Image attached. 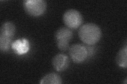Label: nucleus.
I'll return each instance as SVG.
<instances>
[{
  "instance_id": "1",
  "label": "nucleus",
  "mask_w": 127,
  "mask_h": 84,
  "mask_svg": "<svg viewBox=\"0 0 127 84\" xmlns=\"http://www.w3.org/2000/svg\"><path fill=\"white\" fill-rule=\"evenodd\" d=\"M78 36L81 41L87 45H92L100 41L102 36L101 29L94 23H86L78 30Z\"/></svg>"
},
{
  "instance_id": "2",
  "label": "nucleus",
  "mask_w": 127,
  "mask_h": 84,
  "mask_svg": "<svg viewBox=\"0 0 127 84\" xmlns=\"http://www.w3.org/2000/svg\"><path fill=\"white\" fill-rule=\"evenodd\" d=\"M23 6L27 14L37 17L45 13L47 3L43 0H25L23 2Z\"/></svg>"
},
{
  "instance_id": "3",
  "label": "nucleus",
  "mask_w": 127,
  "mask_h": 84,
  "mask_svg": "<svg viewBox=\"0 0 127 84\" xmlns=\"http://www.w3.org/2000/svg\"><path fill=\"white\" fill-rule=\"evenodd\" d=\"M73 37V33L68 28L61 27L57 30L55 34V38L58 49L62 51L68 50Z\"/></svg>"
},
{
  "instance_id": "4",
  "label": "nucleus",
  "mask_w": 127,
  "mask_h": 84,
  "mask_svg": "<svg viewBox=\"0 0 127 84\" xmlns=\"http://www.w3.org/2000/svg\"><path fill=\"white\" fill-rule=\"evenodd\" d=\"M63 21L69 29H76L83 23V17L78 11L70 9L66 11L63 15Z\"/></svg>"
},
{
  "instance_id": "5",
  "label": "nucleus",
  "mask_w": 127,
  "mask_h": 84,
  "mask_svg": "<svg viewBox=\"0 0 127 84\" xmlns=\"http://www.w3.org/2000/svg\"><path fill=\"white\" fill-rule=\"evenodd\" d=\"M69 54L74 62L81 63L86 59L88 56V50L83 45L75 44L69 48Z\"/></svg>"
},
{
  "instance_id": "6",
  "label": "nucleus",
  "mask_w": 127,
  "mask_h": 84,
  "mask_svg": "<svg viewBox=\"0 0 127 84\" xmlns=\"http://www.w3.org/2000/svg\"><path fill=\"white\" fill-rule=\"evenodd\" d=\"M69 64L70 61L68 56L62 53L55 55L52 60L54 69L59 72L65 70L69 67Z\"/></svg>"
},
{
  "instance_id": "7",
  "label": "nucleus",
  "mask_w": 127,
  "mask_h": 84,
  "mask_svg": "<svg viewBox=\"0 0 127 84\" xmlns=\"http://www.w3.org/2000/svg\"><path fill=\"white\" fill-rule=\"evenodd\" d=\"M11 49L17 55H22L29 51L30 43L27 38H19L12 42Z\"/></svg>"
},
{
  "instance_id": "8",
  "label": "nucleus",
  "mask_w": 127,
  "mask_h": 84,
  "mask_svg": "<svg viewBox=\"0 0 127 84\" xmlns=\"http://www.w3.org/2000/svg\"><path fill=\"white\" fill-rule=\"evenodd\" d=\"M15 33V26L12 22L4 23L0 30V36L12 39Z\"/></svg>"
},
{
  "instance_id": "9",
  "label": "nucleus",
  "mask_w": 127,
  "mask_h": 84,
  "mask_svg": "<svg viewBox=\"0 0 127 84\" xmlns=\"http://www.w3.org/2000/svg\"><path fill=\"white\" fill-rule=\"evenodd\" d=\"M117 65L121 67L127 68V46L126 43L125 45L119 51L116 57Z\"/></svg>"
},
{
  "instance_id": "10",
  "label": "nucleus",
  "mask_w": 127,
  "mask_h": 84,
  "mask_svg": "<svg viewBox=\"0 0 127 84\" xmlns=\"http://www.w3.org/2000/svg\"><path fill=\"white\" fill-rule=\"evenodd\" d=\"M62 79L58 74L55 73H49L45 75L41 79L40 84H61Z\"/></svg>"
},
{
  "instance_id": "11",
  "label": "nucleus",
  "mask_w": 127,
  "mask_h": 84,
  "mask_svg": "<svg viewBox=\"0 0 127 84\" xmlns=\"http://www.w3.org/2000/svg\"><path fill=\"white\" fill-rule=\"evenodd\" d=\"M12 42V39L0 36V50H1V51L4 53L9 51L10 47H11Z\"/></svg>"
}]
</instances>
